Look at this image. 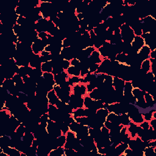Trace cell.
<instances>
[{"label": "cell", "mask_w": 156, "mask_h": 156, "mask_svg": "<svg viewBox=\"0 0 156 156\" xmlns=\"http://www.w3.org/2000/svg\"><path fill=\"white\" fill-rule=\"evenodd\" d=\"M67 73L72 76H79L80 75V68L70 65L67 69Z\"/></svg>", "instance_id": "cell-5"}, {"label": "cell", "mask_w": 156, "mask_h": 156, "mask_svg": "<svg viewBox=\"0 0 156 156\" xmlns=\"http://www.w3.org/2000/svg\"><path fill=\"white\" fill-rule=\"evenodd\" d=\"M151 66H152V62H151V60L149 58H146L142 60L141 63L140 65V69L143 71L145 72L146 73H147L149 72Z\"/></svg>", "instance_id": "cell-4"}, {"label": "cell", "mask_w": 156, "mask_h": 156, "mask_svg": "<svg viewBox=\"0 0 156 156\" xmlns=\"http://www.w3.org/2000/svg\"><path fill=\"white\" fill-rule=\"evenodd\" d=\"M151 52V48L148 46L144 44L137 51L136 54L138 55L139 58L141 59V60H143L144 59L149 58Z\"/></svg>", "instance_id": "cell-2"}, {"label": "cell", "mask_w": 156, "mask_h": 156, "mask_svg": "<svg viewBox=\"0 0 156 156\" xmlns=\"http://www.w3.org/2000/svg\"><path fill=\"white\" fill-rule=\"evenodd\" d=\"M144 44V41L141 35H135L130 42L132 48L136 52H137V51Z\"/></svg>", "instance_id": "cell-1"}, {"label": "cell", "mask_w": 156, "mask_h": 156, "mask_svg": "<svg viewBox=\"0 0 156 156\" xmlns=\"http://www.w3.org/2000/svg\"><path fill=\"white\" fill-rule=\"evenodd\" d=\"M70 65H71V63L69 60H66L65 58H62V60H61V66L63 70L67 69Z\"/></svg>", "instance_id": "cell-6"}, {"label": "cell", "mask_w": 156, "mask_h": 156, "mask_svg": "<svg viewBox=\"0 0 156 156\" xmlns=\"http://www.w3.org/2000/svg\"><path fill=\"white\" fill-rule=\"evenodd\" d=\"M52 59L41 63L40 70L42 73H52Z\"/></svg>", "instance_id": "cell-3"}]
</instances>
